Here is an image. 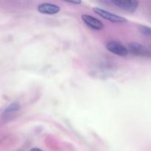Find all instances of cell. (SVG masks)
<instances>
[{"mask_svg":"<svg viewBox=\"0 0 151 151\" xmlns=\"http://www.w3.org/2000/svg\"><path fill=\"white\" fill-rule=\"evenodd\" d=\"M130 53L139 57L151 58V47L144 46L137 42H131L128 44Z\"/></svg>","mask_w":151,"mask_h":151,"instance_id":"1","label":"cell"},{"mask_svg":"<svg viewBox=\"0 0 151 151\" xmlns=\"http://www.w3.org/2000/svg\"><path fill=\"white\" fill-rule=\"evenodd\" d=\"M93 11L96 14L99 15L104 19L109 21L112 23H125V22H127V19L125 18L111 13V12L104 10L103 8H100V7H94Z\"/></svg>","mask_w":151,"mask_h":151,"instance_id":"2","label":"cell"},{"mask_svg":"<svg viewBox=\"0 0 151 151\" xmlns=\"http://www.w3.org/2000/svg\"><path fill=\"white\" fill-rule=\"evenodd\" d=\"M106 49L110 52L121 57H125L129 54L128 47L116 41H111L108 42L106 44Z\"/></svg>","mask_w":151,"mask_h":151,"instance_id":"3","label":"cell"},{"mask_svg":"<svg viewBox=\"0 0 151 151\" xmlns=\"http://www.w3.org/2000/svg\"><path fill=\"white\" fill-rule=\"evenodd\" d=\"M116 7L125 11L134 13L139 6L138 0H111Z\"/></svg>","mask_w":151,"mask_h":151,"instance_id":"4","label":"cell"},{"mask_svg":"<svg viewBox=\"0 0 151 151\" xmlns=\"http://www.w3.org/2000/svg\"><path fill=\"white\" fill-rule=\"evenodd\" d=\"M81 18L84 23L91 29H95V30H101L104 28V24L103 22L94 16L88 14H83L82 15Z\"/></svg>","mask_w":151,"mask_h":151,"instance_id":"5","label":"cell"},{"mask_svg":"<svg viewBox=\"0 0 151 151\" xmlns=\"http://www.w3.org/2000/svg\"><path fill=\"white\" fill-rule=\"evenodd\" d=\"M37 10L39 13H43V14L54 15L60 12V7L51 3H42L38 5Z\"/></svg>","mask_w":151,"mask_h":151,"instance_id":"6","label":"cell"},{"mask_svg":"<svg viewBox=\"0 0 151 151\" xmlns=\"http://www.w3.org/2000/svg\"><path fill=\"white\" fill-rule=\"evenodd\" d=\"M21 109V106L19 103L17 102H14L12 103L4 109V112H3V116H7L9 115L15 113L16 111H19Z\"/></svg>","mask_w":151,"mask_h":151,"instance_id":"7","label":"cell"},{"mask_svg":"<svg viewBox=\"0 0 151 151\" xmlns=\"http://www.w3.org/2000/svg\"><path fill=\"white\" fill-rule=\"evenodd\" d=\"M139 30L141 32L142 35H144L145 36L149 37V38H151V27L147 26H140L139 28Z\"/></svg>","mask_w":151,"mask_h":151,"instance_id":"8","label":"cell"},{"mask_svg":"<svg viewBox=\"0 0 151 151\" xmlns=\"http://www.w3.org/2000/svg\"><path fill=\"white\" fill-rule=\"evenodd\" d=\"M63 1L74 4H80L82 2V0H63Z\"/></svg>","mask_w":151,"mask_h":151,"instance_id":"9","label":"cell"},{"mask_svg":"<svg viewBox=\"0 0 151 151\" xmlns=\"http://www.w3.org/2000/svg\"><path fill=\"white\" fill-rule=\"evenodd\" d=\"M29 151H43V150H41V149H39V148H36V147H34V148H32Z\"/></svg>","mask_w":151,"mask_h":151,"instance_id":"10","label":"cell"}]
</instances>
